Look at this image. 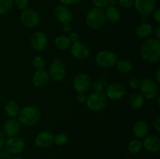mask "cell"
<instances>
[{
  "mask_svg": "<svg viewBox=\"0 0 160 159\" xmlns=\"http://www.w3.org/2000/svg\"><path fill=\"white\" fill-rule=\"evenodd\" d=\"M53 143L58 147H63L68 143V137L66 133L63 132H59L54 136Z\"/></svg>",
  "mask_w": 160,
  "mask_h": 159,
  "instance_id": "29",
  "label": "cell"
},
{
  "mask_svg": "<svg viewBox=\"0 0 160 159\" xmlns=\"http://www.w3.org/2000/svg\"><path fill=\"white\" fill-rule=\"evenodd\" d=\"M91 85L90 76L86 73H79L73 80V87L78 94H85L89 90Z\"/></svg>",
  "mask_w": 160,
  "mask_h": 159,
  "instance_id": "12",
  "label": "cell"
},
{
  "mask_svg": "<svg viewBox=\"0 0 160 159\" xmlns=\"http://www.w3.org/2000/svg\"><path fill=\"white\" fill-rule=\"evenodd\" d=\"M148 19V17H146V16H141V20L142 21V23H147Z\"/></svg>",
  "mask_w": 160,
  "mask_h": 159,
  "instance_id": "47",
  "label": "cell"
},
{
  "mask_svg": "<svg viewBox=\"0 0 160 159\" xmlns=\"http://www.w3.org/2000/svg\"><path fill=\"white\" fill-rule=\"evenodd\" d=\"M48 73L49 74L50 80H52L56 82H60L67 76V69L65 65L59 60L53 61L49 65Z\"/></svg>",
  "mask_w": 160,
  "mask_h": 159,
  "instance_id": "11",
  "label": "cell"
},
{
  "mask_svg": "<svg viewBox=\"0 0 160 159\" xmlns=\"http://www.w3.org/2000/svg\"><path fill=\"white\" fill-rule=\"evenodd\" d=\"M93 4L95 5V7L102 8L106 7L108 6V1L109 0H92Z\"/></svg>",
  "mask_w": 160,
  "mask_h": 159,
  "instance_id": "34",
  "label": "cell"
},
{
  "mask_svg": "<svg viewBox=\"0 0 160 159\" xmlns=\"http://www.w3.org/2000/svg\"><path fill=\"white\" fill-rule=\"evenodd\" d=\"M140 93L147 100H153L159 94V84L152 78H144L141 80Z\"/></svg>",
  "mask_w": 160,
  "mask_h": 159,
  "instance_id": "5",
  "label": "cell"
},
{
  "mask_svg": "<svg viewBox=\"0 0 160 159\" xmlns=\"http://www.w3.org/2000/svg\"><path fill=\"white\" fill-rule=\"evenodd\" d=\"M68 37L70 40V41H71V43H75V42L80 41V34L78 32H76V31H71Z\"/></svg>",
  "mask_w": 160,
  "mask_h": 159,
  "instance_id": "36",
  "label": "cell"
},
{
  "mask_svg": "<svg viewBox=\"0 0 160 159\" xmlns=\"http://www.w3.org/2000/svg\"><path fill=\"white\" fill-rule=\"evenodd\" d=\"M30 44L34 51H43L48 46V37L42 31H36L31 36Z\"/></svg>",
  "mask_w": 160,
  "mask_h": 159,
  "instance_id": "13",
  "label": "cell"
},
{
  "mask_svg": "<svg viewBox=\"0 0 160 159\" xmlns=\"http://www.w3.org/2000/svg\"><path fill=\"white\" fill-rule=\"evenodd\" d=\"M32 65L35 70H42L45 66V60L42 56L37 55L33 59Z\"/></svg>",
  "mask_w": 160,
  "mask_h": 159,
  "instance_id": "30",
  "label": "cell"
},
{
  "mask_svg": "<svg viewBox=\"0 0 160 159\" xmlns=\"http://www.w3.org/2000/svg\"><path fill=\"white\" fill-rule=\"evenodd\" d=\"M154 128L156 129V130L157 131V132H160V117L158 116L157 118L155 119L154 121Z\"/></svg>",
  "mask_w": 160,
  "mask_h": 159,
  "instance_id": "41",
  "label": "cell"
},
{
  "mask_svg": "<svg viewBox=\"0 0 160 159\" xmlns=\"http://www.w3.org/2000/svg\"><path fill=\"white\" fill-rule=\"evenodd\" d=\"M108 99L103 91L94 90L87 97L86 105L92 112H101L106 108Z\"/></svg>",
  "mask_w": 160,
  "mask_h": 159,
  "instance_id": "4",
  "label": "cell"
},
{
  "mask_svg": "<svg viewBox=\"0 0 160 159\" xmlns=\"http://www.w3.org/2000/svg\"><path fill=\"white\" fill-rule=\"evenodd\" d=\"M117 1L120 6L126 9L131 8V6H134V0H117Z\"/></svg>",
  "mask_w": 160,
  "mask_h": 159,
  "instance_id": "33",
  "label": "cell"
},
{
  "mask_svg": "<svg viewBox=\"0 0 160 159\" xmlns=\"http://www.w3.org/2000/svg\"><path fill=\"white\" fill-rule=\"evenodd\" d=\"M60 3L63 6H69L74 4H79L80 0H59Z\"/></svg>",
  "mask_w": 160,
  "mask_h": 159,
  "instance_id": "37",
  "label": "cell"
},
{
  "mask_svg": "<svg viewBox=\"0 0 160 159\" xmlns=\"http://www.w3.org/2000/svg\"><path fill=\"white\" fill-rule=\"evenodd\" d=\"M20 131V123L14 118H10L5 121L2 127V132L4 137L10 138L18 135Z\"/></svg>",
  "mask_w": 160,
  "mask_h": 159,
  "instance_id": "15",
  "label": "cell"
},
{
  "mask_svg": "<svg viewBox=\"0 0 160 159\" xmlns=\"http://www.w3.org/2000/svg\"><path fill=\"white\" fill-rule=\"evenodd\" d=\"M152 15L155 21L157 23H160V9L156 8L154 12H153Z\"/></svg>",
  "mask_w": 160,
  "mask_h": 159,
  "instance_id": "39",
  "label": "cell"
},
{
  "mask_svg": "<svg viewBox=\"0 0 160 159\" xmlns=\"http://www.w3.org/2000/svg\"><path fill=\"white\" fill-rule=\"evenodd\" d=\"M143 149V144L142 141L139 139H134V140H131L128 144V151L131 154H137L142 151Z\"/></svg>",
  "mask_w": 160,
  "mask_h": 159,
  "instance_id": "27",
  "label": "cell"
},
{
  "mask_svg": "<svg viewBox=\"0 0 160 159\" xmlns=\"http://www.w3.org/2000/svg\"><path fill=\"white\" fill-rule=\"evenodd\" d=\"M13 7L12 0H0V15H6L12 11Z\"/></svg>",
  "mask_w": 160,
  "mask_h": 159,
  "instance_id": "28",
  "label": "cell"
},
{
  "mask_svg": "<svg viewBox=\"0 0 160 159\" xmlns=\"http://www.w3.org/2000/svg\"><path fill=\"white\" fill-rule=\"evenodd\" d=\"M104 12L106 20L112 23H118L121 18V13L118 8H117L116 6H107Z\"/></svg>",
  "mask_w": 160,
  "mask_h": 159,
  "instance_id": "21",
  "label": "cell"
},
{
  "mask_svg": "<svg viewBox=\"0 0 160 159\" xmlns=\"http://www.w3.org/2000/svg\"><path fill=\"white\" fill-rule=\"evenodd\" d=\"M41 115L42 114L40 109L37 106L30 104L20 109L17 117L20 125L25 126H32L38 123Z\"/></svg>",
  "mask_w": 160,
  "mask_h": 159,
  "instance_id": "2",
  "label": "cell"
},
{
  "mask_svg": "<svg viewBox=\"0 0 160 159\" xmlns=\"http://www.w3.org/2000/svg\"><path fill=\"white\" fill-rule=\"evenodd\" d=\"M20 20L22 24L28 28H34L41 23V17L37 11L32 9H24L20 15Z\"/></svg>",
  "mask_w": 160,
  "mask_h": 159,
  "instance_id": "7",
  "label": "cell"
},
{
  "mask_svg": "<svg viewBox=\"0 0 160 159\" xmlns=\"http://www.w3.org/2000/svg\"><path fill=\"white\" fill-rule=\"evenodd\" d=\"M20 108L19 104L14 101H9L4 106V111L10 118H15L18 115Z\"/></svg>",
  "mask_w": 160,
  "mask_h": 159,
  "instance_id": "25",
  "label": "cell"
},
{
  "mask_svg": "<svg viewBox=\"0 0 160 159\" xmlns=\"http://www.w3.org/2000/svg\"><path fill=\"white\" fill-rule=\"evenodd\" d=\"M50 81L49 74L45 69L38 70L34 73L32 77L33 85L38 88H42L46 86Z\"/></svg>",
  "mask_w": 160,
  "mask_h": 159,
  "instance_id": "19",
  "label": "cell"
},
{
  "mask_svg": "<svg viewBox=\"0 0 160 159\" xmlns=\"http://www.w3.org/2000/svg\"><path fill=\"white\" fill-rule=\"evenodd\" d=\"M140 55L144 61L149 63H156L160 60V40L148 38L142 43Z\"/></svg>",
  "mask_w": 160,
  "mask_h": 159,
  "instance_id": "1",
  "label": "cell"
},
{
  "mask_svg": "<svg viewBox=\"0 0 160 159\" xmlns=\"http://www.w3.org/2000/svg\"><path fill=\"white\" fill-rule=\"evenodd\" d=\"M153 28L150 23H142L139 24L136 28V35L142 39L148 38L152 34Z\"/></svg>",
  "mask_w": 160,
  "mask_h": 159,
  "instance_id": "22",
  "label": "cell"
},
{
  "mask_svg": "<svg viewBox=\"0 0 160 159\" xmlns=\"http://www.w3.org/2000/svg\"><path fill=\"white\" fill-rule=\"evenodd\" d=\"M5 151L10 154L11 155H17L24 151L26 143L23 138L19 137H13L8 138L4 143Z\"/></svg>",
  "mask_w": 160,
  "mask_h": 159,
  "instance_id": "8",
  "label": "cell"
},
{
  "mask_svg": "<svg viewBox=\"0 0 160 159\" xmlns=\"http://www.w3.org/2000/svg\"><path fill=\"white\" fill-rule=\"evenodd\" d=\"M30 0H15V4L17 7L20 10H24L28 9Z\"/></svg>",
  "mask_w": 160,
  "mask_h": 159,
  "instance_id": "31",
  "label": "cell"
},
{
  "mask_svg": "<svg viewBox=\"0 0 160 159\" xmlns=\"http://www.w3.org/2000/svg\"><path fill=\"white\" fill-rule=\"evenodd\" d=\"M53 15L55 18L62 24L70 23L73 20V16L71 9L68 6H63V5H59L56 6L53 10Z\"/></svg>",
  "mask_w": 160,
  "mask_h": 159,
  "instance_id": "16",
  "label": "cell"
},
{
  "mask_svg": "<svg viewBox=\"0 0 160 159\" xmlns=\"http://www.w3.org/2000/svg\"><path fill=\"white\" fill-rule=\"evenodd\" d=\"M117 0H109V1H108V6H115V5L117 4Z\"/></svg>",
  "mask_w": 160,
  "mask_h": 159,
  "instance_id": "46",
  "label": "cell"
},
{
  "mask_svg": "<svg viewBox=\"0 0 160 159\" xmlns=\"http://www.w3.org/2000/svg\"><path fill=\"white\" fill-rule=\"evenodd\" d=\"M95 61L98 66L109 69L115 66L118 61L117 54L110 50H102L95 55Z\"/></svg>",
  "mask_w": 160,
  "mask_h": 159,
  "instance_id": "6",
  "label": "cell"
},
{
  "mask_svg": "<svg viewBox=\"0 0 160 159\" xmlns=\"http://www.w3.org/2000/svg\"><path fill=\"white\" fill-rule=\"evenodd\" d=\"M31 159H35V158H31Z\"/></svg>",
  "mask_w": 160,
  "mask_h": 159,
  "instance_id": "49",
  "label": "cell"
},
{
  "mask_svg": "<svg viewBox=\"0 0 160 159\" xmlns=\"http://www.w3.org/2000/svg\"><path fill=\"white\" fill-rule=\"evenodd\" d=\"M128 102H129V105L133 109L138 110L144 106L145 99L140 92H136V93H134L131 95L129 100H128Z\"/></svg>",
  "mask_w": 160,
  "mask_h": 159,
  "instance_id": "23",
  "label": "cell"
},
{
  "mask_svg": "<svg viewBox=\"0 0 160 159\" xmlns=\"http://www.w3.org/2000/svg\"><path fill=\"white\" fill-rule=\"evenodd\" d=\"M134 6L141 16L152 15L156 9V0H134Z\"/></svg>",
  "mask_w": 160,
  "mask_h": 159,
  "instance_id": "14",
  "label": "cell"
},
{
  "mask_svg": "<svg viewBox=\"0 0 160 159\" xmlns=\"http://www.w3.org/2000/svg\"><path fill=\"white\" fill-rule=\"evenodd\" d=\"M63 31L66 33H70L72 31V25L70 23H67L63 24Z\"/></svg>",
  "mask_w": 160,
  "mask_h": 159,
  "instance_id": "42",
  "label": "cell"
},
{
  "mask_svg": "<svg viewBox=\"0 0 160 159\" xmlns=\"http://www.w3.org/2000/svg\"><path fill=\"white\" fill-rule=\"evenodd\" d=\"M70 49L72 55L75 59H80V60H83V59H86L87 58H88L92 52L90 46L85 42L81 41H78L75 43H72Z\"/></svg>",
  "mask_w": 160,
  "mask_h": 159,
  "instance_id": "10",
  "label": "cell"
},
{
  "mask_svg": "<svg viewBox=\"0 0 160 159\" xmlns=\"http://www.w3.org/2000/svg\"><path fill=\"white\" fill-rule=\"evenodd\" d=\"M133 134L138 139H144L146 136L148 135L149 132V126L148 123L144 120L137 121L133 126Z\"/></svg>",
  "mask_w": 160,
  "mask_h": 159,
  "instance_id": "20",
  "label": "cell"
},
{
  "mask_svg": "<svg viewBox=\"0 0 160 159\" xmlns=\"http://www.w3.org/2000/svg\"><path fill=\"white\" fill-rule=\"evenodd\" d=\"M12 159H25L24 157H21V156H16V157H12Z\"/></svg>",
  "mask_w": 160,
  "mask_h": 159,
  "instance_id": "48",
  "label": "cell"
},
{
  "mask_svg": "<svg viewBox=\"0 0 160 159\" xmlns=\"http://www.w3.org/2000/svg\"><path fill=\"white\" fill-rule=\"evenodd\" d=\"M143 148L149 153H158L160 150V138L157 135L151 134L144 138L142 141Z\"/></svg>",
  "mask_w": 160,
  "mask_h": 159,
  "instance_id": "18",
  "label": "cell"
},
{
  "mask_svg": "<svg viewBox=\"0 0 160 159\" xmlns=\"http://www.w3.org/2000/svg\"><path fill=\"white\" fill-rule=\"evenodd\" d=\"M155 80L159 84L160 83V69L158 68L155 73Z\"/></svg>",
  "mask_w": 160,
  "mask_h": 159,
  "instance_id": "44",
  "label": "cell"
},
{
  "mask_svg": "<svg viewBox=\"0 0 160 159\" xmlns=\"http://www.w3.org/2000/svg\"><path fill=\"white\" fill-rule=\"evenodd\" d=\"M5 141H6V140H5L4 135H3L2 132L0 131V150H1L2 148L3 147V146H4Z\"/></svg>",
  "mask_w": 160,
  "mask_h": 159,
  "instance_id": "43",
  "label": "cell"
},
{
  "mask_svg": "<svg viewBox=\"0 0 160 159\" xmlns=\"http://www.w3.org/2000/svg\"><path fill=\"white\" fill-rule=\"evenodd\" d=\"M155 34H156V39L158 40H160V26H158L156 28V31H155Z\"/></svg>",
  "mask_w": 160,
  "mask_h": 159,
  "instance_id": "45",
  "label": "cell"
},
{
  "mask_svg": "<svg viewBox=\"0 0 160 159\" xmlns=\"http://www.w3.org/2000/svg\"><path fill=\"white\" fill-rule=\"evenodd\" d=\"M76 99L78 103L81 104H85L86 101H87V96L85 95V94H78Z\"/></svg>",
  "mask_w": 160,
  "mask_h": 159,
  "instance_id": "38",
  "label": "cell"
},
{
  "mask_svg": "<svg viewBox=\"0 0 160 159\" xmlns=\"http://www.w3.org/2000/svg\"><path fill=\"white\" fill-rule=\"evenodd\" d=\"M72 43L66 35H59L54 39V45L59 51H67L70 49Z\"/></svg>",
  "mask_w": 160,
  "mask_h": 159,
  "instance_id": "24",
  "label": "cell"
},
{
  "mask_svg": "<svg viewBox=\"0 0 160 159\" xmlns=\"http://www.w3.org/2000/svg\"><path fill=\"white\" fill-rule=\"evenodd\" d=\"M104 83H103V81L100 80H96L95 83L93 84V89L94 90H95V91H102L103 88H104Z\"/></svg>",
  "mask_w": 160,
  "mask_h": 159,
  "instance_id": "35",
  "label": "cell"
},
{
  "mask_svg": "<svg viewBox=\"0 0 160 159\" xmlns=\"http://www.w3.org/2000/svg\"><path fill=\"white\" fill-rule=\"evenodd\" d=\"M129 85L131 87V88L134 89V90H137V89H139L141 85V80L139 78L134 77L131 78V80L129 82Z\"/></svg>",
  "mask_w": 160,
  "mask_h": 159,
  "instance_id": "32",
  "label": "cell"
},
{
  "mask_svg": "<svg viewBox=\"0 0 160 159\" xmlns=\"http://www.w3.org/2000/svg\"><path fill=\"white\" fill-rule=\"evenodd\" d=\"M0 159H12L11 154L8 152L5 151H1L0 152Z\"/></svg>",
  "mask_w": 160,
  "mask_h": 159,
  "instance_id": "40",
  "label": "cell"
},
{
  "mask_svg": "<svg viewBox=\"0 0 160 159\" xmlns=\"http://www.w3.org/2000/svg\"><path fill=\"white\" fill-rule=\"evenodd\" d=\"M88 26L92 30H98L102 27L106 21L104 10L101 8L93 7L88 11L85 17Z\"/></svg>",
  "mask_w": 160,
  "mask_h": 159,
  "instance_id": "3",
  "label": "cell"
},
{
  "mask_svg": "<svg viewBox=\"0 0 160 159\" xmlns=\"http://www.w3.org/2000/svg\"><path fill=\"white\" fill-rule=\"evenodd\" d=\"M105 94L107 99L111 101H119L126 94V88L120 83H111L106 86Z\"/></svg>",
  "mask_w": 160,
  "mask_h": 159,
  "instance_id": "9",
  "label": "cell"
},
{
  "mask_svg": "<svg viewBox=\"0 0 160 159\" xmlns=\"http://www.w3.org/2000/svg\"><path fill=\"white\" fill-rule=\"evenodd\" d=\"M54 135L48 131L40 132L34 138V143L36 147L42 149H46L52 145Z\"/></svg>",
  "mask_w": 160,
  "mask_h": 159,
  "instance_id": "17",
  "label": "cell"
},
{
  "mask_svg": "<svg viewBox=\"0 0 160 159\" xmlns=\"http://www.w3.org/2000/svg\"><path fill=\"white\" fill-rule=\"evenodd\" d=\"M116 66L118 71L123 74L131 73L133 70V64L131 63V61L126 59H122L117 61Z\"/></svg>",
  "mask_w": 160,
  "mask_h": 159,
  "instance_id": "26",
  "label": "cell"
}]
</instances>
